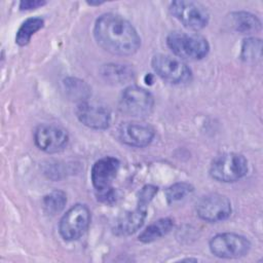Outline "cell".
Returning <instances> with one entry per match:
<instances>
[{"mask_svg": "<svg viewBox=\"0 0 263 263\" xmlns=\"http://www.w3.org/2000/svg\"><path fill=\"white\" fill-rule=\"evenodd\" d=\"M154 107V98L150 91L137 85H129L120 95L119 110L132 117L149 116Z\"/></svg>", "mask_w": 263, "mask_h": 263, "instance_id": "7", "label": "cell"}, {"mask_svg": "<svg viewBox=\"0 0 263 263\" xmlns=\"http://www.w3.org/2000/svg\"><path fill=\"white\" fill-rule=\"evenodd\" d=\"M154 136V128L146 123L124 122L118 128V139L130 147H146L153 141Z\"/></svg>", "mask_w": 263, "mask_h": 263, "instance_id": "13", "label": "cell"}, {"mask_svg": "<svg viewBox=\"0 0 263 263\" xmlns=\"http://www.w3.org/2000/svg\"><path fill=\"white\" fill-rule=\"evenodd\" d=\"M35 145L45 153H57L66 148L69 142L68 133L53 124H40L34 132Z\"/></svg>", "mask_w": 263, "mask_h": 263, "instance_id": "11", "label": "cell"}, {"mask_svg": "<svg viewBox=\"0 0 263 263\" xmlns=\"http://www.w3.org/2000/svg\"><path fill=\"white\" fill-rule=\"evenodd\" d=\"M42 203L45 213L54 216L64 210L67 203V195L62 190H53L43 197Z\"/></svg>", "mask_w": 263, "mask_h": 263, "instance_id": "21", "label": "cell"}, {"mask_svg": "<svg viewBox=\"0 0 263 263\" xmlns=\"http://www.w3.org/2000/svg\"><path fill=\"white\" fill-rule=\"evenodd\" d=\"M93 37L104 50L115 55H132L141 46V37L135 27L115 13H104L96 20Z\"/></svg>", "mask_w": 263, "mask_h": 263, "instance_id": "1", "label": "cell"}, {"mask_svg": "<svg viewBox=\"0 0 263 263\" xmlns=\"http://www.w3.org/2000/svg\"><path fill=\"white\" fill-rule=\"evenodd\" d=\"M120 162L112 156H105L97 160L90 171V181L96 191L98 200L104 203H112L116 199V193L112 187L119 171Z\"/></svg>", "mask_w": 263, "mask_h": 263, "instance_id": "2", "label": "cell"}, {"mask_svg": "<svg viewBox=\"0 0 263 263\" xmlns=\"http://www.w3.org/2000/svg\"><path fill=\"white\" fill-rule=\"evenodd\" d=\"M45 4L46 2L42 0H23L20 2L18 7L21 10H32V9L41 7Z\"/></svg>", "mask_w": 263, "mask_h": 263, "instance_id": "24", "label": "cell"}, {"mask_svg": "<svg viewBox=\"0 0 263 263\" xmlns=\"http://www.w3.org/2000/svg\"><path fill=\"white\" fill-rule=\"evenodd\" d=\"M44 26V20L38 16L35 17H29L26 21L22 23L20 26L16 35H15V43L20 46L27 45L32 36L38 32L40 29H42Z\"/></svg>", "mask_w": 263, "mask_h": 263, "instance_id": "18", "label": "cell"}, {"mask_svg": "<svg viewBox=\"0 0 263 263\" xmlns=\"http://www.w3.org/2000/svg\"><path fill=\"white\" fill-rule=\"evenodd\" d=\"M230 27L241 34H252L261 30V21L248 11H234L229 14Z\"/></svg>", "mask_w": 263, "mask_h": 263, "instance_id": "15", "label": "cell"}, {"mask_svg": "<svg viewBox=\"0 0 263 263\" xmlns=\"http://www.w3.org/2000/svg\"><path fill=\"white\" fill-rule=\"evenodd\" d=\"M134 70L122 64H107L101 68V75L108 83L119 85L134 78Z\"/></svg>", "mask_w": 263, "mask_h": 263, "instance_id": "16", "label": "cell"}, {"mask_svg": "<svg viewBox=\"0 0 263 263\" xmlns=\"http://www.w3.org/2000/svg\"><path fill=\"white\" fill-rule=\"evenodd\" d=\"M209 248L211 253L222 259H236L246 256L251 250V241L243 235L234 232H223L214 235Z\"/></svg>", "mask_w": 263, "mask_h": 263, "instance_id": "8", "label": "cell"}, {"mask_svg": "<svg viewBox=\"0 0 263 263\" xmlns=\"http://www.w3.org/2000/svg\"><path fill=\"white\" fill-rule=\"evenodd\" d=\"M151 66L157 76L172 84L187 83L192 78L191 69L178 58L157 53L153 55Z\"/></svg>", "mask_w": 263, "mask_h": 263, "instance_id": "9", "label": "cell"}, {"mask_svg": "<svg viewBox=\"0 0 263 263\" xmlns=\"http://www.w3.org/2000/svg\"><path fill=\"white\" fill-rule=\"evenodd\" d=\"M148 206L138 204L133 211L125 213L117 220L113 227V233L117 236H127L138 231L144 224Z\"/></svg>", "mask_w": 263, "mask_h": 263, "instance_id": "14", "label": "cell"}, {"mask_svg": "<svg viewBox=\"0 0 263 263\" xmlns=\"http://www.w3.org/2000/svg\"><path fill=\"white\" fill-rule=\"evenodd\" d=\"M194 188L191 184L186 182H177L165 190V198L168 203H174L176 201L184 199L187 195L193 192Z\"/></svg>", "mask_w": 263, "mask_h": 263, "instance_id": "22", "label": "cell"}, {"mask_svg": "<svg viewBox=\"0 0 263 263\" xmlns=\"http://www.w3.org/2000/svg\"><path fill=\"white\" fill-rule=\"evenodd\" d=\"M63 84L64 89L70 99L78 101V103L87 101V98L89 97V87L84 81L78 78L68 77L63 81Z\"/></svg>", "mask_w": 263, "mask_h": 263, "instance_id": "19", "label": "cell"}, {"mask_svg": "<svg viewBox=\"0 0 263 263\" xmlns=\"http://www.w3.org/2000/svg\"><path fill=\"white\" fill-rule=\"evenodd\" d=\"M166 45L180 60L198 61L206 57L210 51V44L203 36L180 31L167 35Z\"/></svg>", "mask_w": 263, "mask_h": 263, "instance_id": "3", "label": "cell"}, {"mask_svg": "<svg viewBox=\"0 0 263 263\" xmlns=\"http://www.w3.org/2000/svg\"><path fill=\"white\" fill-rule=\"evenodd\" d=\"M77 119L85 126L92 129H106L111 122L110 110L98 103L83 101L77 104L75 109Z\"/></svg>", "mask_w": 263, "mask_h": 263, "instance_id": "12", "label": "cell"}, {"mask_svg": "<svg viewBox=\"0 0 263 263\" xmlns=\"http://www.w3.org/2000/svg\"><path fill=\"white\" fill-rule=\"evenodd\" d=\"M157 191H158V187H156L154 185H145L139 192L138 204L148 206L150 201L156 195Z\"/></svg>", "mask_w": 263, "mask_h": 263, "instance_id": "23", "label": "cell"}, {"mask_svg": "<svg viewBox=\"0 0 263 263\" xmlns=\"http://www.w3.org/2000/svg\"><path fill=\"white\" fill-rule=\"evenodd\" d=\"M262 57V42L256 37L246 38L241 44L240 59L246 63H257Z\"/></svg>", "mask_w": 263, "mask_h": 263, "instance_id": "20", "label": "cell"}, {"mask_svg": "<svg viewBox=\"0 0 263 263\" xmlns=\"http://www.w3.org/2000/svg\"><path fill=\"white\" fill-rule=\"evenodd\" d=\"M90 219V211L85 204L76 203L72 205L60 220V235L67 241L79 239L87 231Z\"/></svg>", "mask_w": 263, "mask_h": 263, "instance_id": "6", "label": "cell"}, {"mask_svg": "<svg viewBox=\"0 0 263 263\" xmlns=\"http://www.w3.org/2000/svg\"><path fill=\"white\" fill-rule=\"evenodd\" d=\"M170 12L185 28L194 32L205 28L210 21V13L206 7L195 1H173L170 4Z\"/></svg>", "mask_w": 263, "mask_h": 263, "instance_id": "5", "label": "cell"}, {"mask_svg": "<svg viewBox=\"0 0 263 263\" xmlns=\"http://www.w3.org/2000/svg\"><path fill=\"white\" fill-rule=\"evenodd\" d=\"M249 170L247 158L236 152H225L216 156L210 165V176L222 183H233L243 178Z\"/></svg>", "mask_w": 263, "mask_h": 263, "instance_id": "4", "label": "cell"}, {"mask_svg": "<svg viewBox=\"0 0 263 263\" xmlns=\"http://www.w3.org/2000/svg\"><path fill=\"white\" fill-rule=\"evenodd\" d=\"M195 211L201 220L209 223H216L228 219L231 215L232 208L227 196L220 193H209L197 200Z\"/></svg>", "mask_w": 263, "mask_h": 263, "instance_id": "10", "label": "cell"}, {"mask_svg": "<svg viewBox=\"0 0 263 263\" xmlns=\"http://www.w3.org/2000/svg\"><path fill=\"white\" fill-rule=\"evenodd\" d=\"M174 227V220L172 218H160L150 223L140 234L139 240L143 243L152 242L165 234H167Z\"/></svg>", "mask_w": 263, "mask_h": 263, "instance_id": "17", "label": "cell"}]
</instances>
